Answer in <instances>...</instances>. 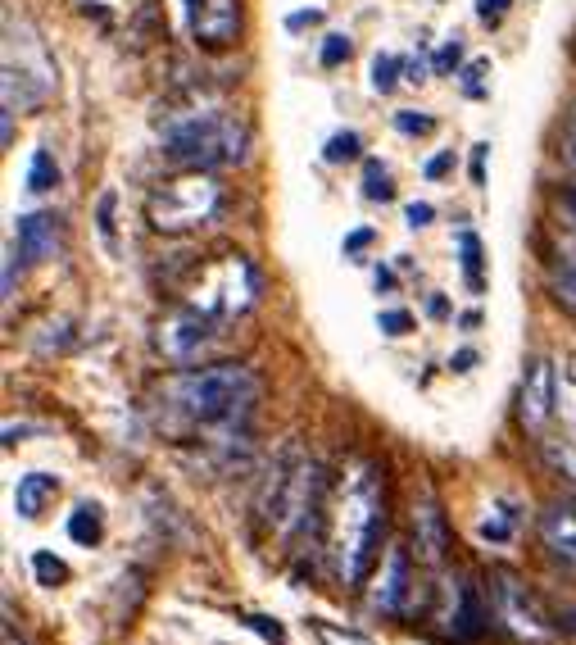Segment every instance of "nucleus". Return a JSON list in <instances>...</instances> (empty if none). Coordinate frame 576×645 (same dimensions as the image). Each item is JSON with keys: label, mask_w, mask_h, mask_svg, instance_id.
<instances>
[{"label": "nucleus", "mask_w": 576, "mask_h": 645, "mask_svg": "<svg viewBox=\"0 0 576 645\" xmlns=\"http://www.w3.org/2000/svg\"><path fill=\"white\" fill-rule=\"evenodd\" d=\"M459 60H463V46H459V37H450L445 46L436 50V60H431V69H436V73H454V64H459Z\"/></svg>", "instance_id": "obj_33"}, {"label": "nucleus", "mask_w": 576, "mask_h": 645, "mask_svg": "<svg viewBox=\"0 0 576 645\" xmlns=\"http://www.w3.org/2000/svg\"><path fill=\"white\" fill-rule=\"evenodd\" d=\"M558 209H563L567 219H576V191H558Z\"/></svg>", "instance_id": "obj_43"}, {"label": "nucleus", "mask_w": 576, "mask_h": 645, "mask_svg": "<svg viewBox=\"0 0 576 645\" xmlns=\"http://www.w3.org/2000/svg\"><path fill=\"white\" fill-rule=\"evenodd\" d=\"M223 328L218 318H209V314H200V309H173V314L159 323V337H155V346H159V355L168 359V364H196L200 355L209 350V341H214V332Z\"/></svg>", "instance_id": "obj_8"}, {"label": "nucleus", "mask_w": 576, "mask_h": 645, "mask_svg": "<svg viewBox=\"0 0 576 645\" xmlns=\"http://www.w3.org/2000/svg\"><path fill=\"white\" fill-rule=\"evenodd\" d=\"M563 159L576 169V114H572V123H567V137H563Z\"/></svg>", "instance_id": "obj_39"}, {"label": "nucleus", "mask_w": 576, "mask_h": 645, "mask_svg": "<svg viewBox=\"0 0 576 645\" xmlns=\"http://www.w3.org/2000/svg\"><path fill=\"white\" fill-rule=\"evenodd\" d=\"M486 73H490V60H472L468 69L459 73V87H463V96H472V100H481L486 96Z\"/></svg>", "instance_id": "obj_26"}, {"label": "nucleus", "mask_w": 576, "mask_h": 645, "mask_svg": "<svg viewBox=\"0 0 576 645\" xmlns=\"http://www.w3.org/2000/svg\"><path fill=\"white\" fill-rule=\"evenodd\" d=\"M32 573H37L41 586H59L69 577V568H64V559L50 555V550H37V555H32Z\"/></svg>", "instance_id": "obj_22"}, {"label": "nucleus", "mask_w": 576, "mask_h": 645, "mask_svg": "<svg viewBox=\"0 0 576 645\" xmlns=\"http://www.w3.org/2000/svg\"><path fill=\"white\" fill-rule=\"evenodd\" d=\"M363 196H368V200H381V205H386V200L395 196L391 173L381 169L377 159H368V164H363Z\"/></svg>", "instance_id": "obj_19"}, {"label": "nucleus", "mask_w": 576, "mask_h": 645, "mask_svg": "<svg viewBox=\"0 0 576 645\" xmlns=\"http://www.w3.org/2000/svg\"><path fill=\"white\" fill-rule=\"evenodd\" d=\"M359 146H363L359 132H336L323 155H327V164H345V159H359Z\"/></svg>", "instance_id": "obj_25"}, {"label": "nucleus", "mask_w": 576, "mask_h": 645, "mask_svg": "<svg viewBox=\"0 0 576 645\" xmlns=\"http://www.w3.org/2000/svg\"><path fill=\"white\" fill-rule=\"evenodd\" d=\"M450 150H445V155H436V159H431V164H427V178H440V173H445V169H450Z\"/></svg>", "instance_id": "obj_42"}, {"label": "nucleus", "mask_w": 576, "mask_h": 645, "mask_svg": "<svg viewBox=\"0 0 576 645\" xmlns=\"http://www.w3.org/2000/svg\"><path fill=\"white\" fill-rule=\"evenodd\" d=\"M259 287H264V282H259V268H254L250 259L245 255H223L196 278L186 305L200 309V314H209V318H218V323H232V318H241L245 309H254Z\"/></svg>", "instance_id": "obj_5"}, {"label": "nucleus", "mask_w": 576, "mask_h": 645, "mask_svg": "<svg viewBox=\"0 0 576 645\" xmlns=\"http://www.w3.org/2000/svg\"><path fill=\"white\" fill-rule=\"evenodd\" d=\"M282 536H304L323 518V468L300 459L291 473L273 482V505H264Z\"/></svg>", "instance_id": "obj_6"}, {"label": "nucleus", "mask_w": 576, "mask_h": 645, "mask_svg": "<svg viewBox=\"0 0 576 645\" xmlns=\"http://www.w3.org/2000/svg\"><path fill=\"white\" fill-rule=\"evenodd\" d=\"M318 19H323V14H318V10H309V14H291V19H286V23H291V28H304V23H318Z\"/></svg>", "instance_id": "obj_44"}, {"label": "nucleus", "mask_w": 576, "mask_h": 645, "mask_svg": "<svg viewBox=\"0 0 576 645\" xmlns=\"http://www.w3.org/2000/svg\"><path fill=\"white\" fill-rule=\"evenodd\" d=\"M164 396L191 427H232L250 418L259 400V378L241 364H209L173 378Z\"/></svg>", "instance_id": "obj_2"}, {"label": "nucleus", "mask_w": 576, "mask_h": 645, "mask_svg": "<svg viewBox=\"0 0 576 645\" xmlns=\"http://www.w3.org/2000/svg\"><path fill=\"white\" fill-rule=\"evenodd\" d=\"M404 219H409V228H427V223L436 219V209H431L427 200H413V205H404Z\"/></svg>", "instance_id": "obj_34"}, {"label": "nucleus", "mask_w": 576, "mask_h": 645, "mask_svg": "<svg viewBox=\"0 0 576 645\" xmlns=\"http://www.w3.org/2000/svg\"><path fill=\"white\" fill-rule=\"evenodd\" d=\"M100 532H105V523H100V509L96 505H78L69 514V536L78 541V546H96Z\"/></svg>", "instance_id": "obj_18"}, {"label": "nucleus", "mask_w": 576, "mask_h": 645, "mask_svg": "<svg viewBox=\"0 0 576 645\" xmlns=\"http://www.w3.org/2000/svg\"><path fill=\"white\" fill-rule=\"evenodd\" d=\"M350 37H345V32H332V37L323 41V69H336V64H345L350 60Z\"/></svg>", "instance_id": "obj_29"}, {"label": "nucleus", "mask_w": 576, "mask_h": 645, "mask_svg": "<svg viewBox=\"0 0 576 645\" xmlns=\"http://www.w3.org/2000/svg\"><path fill=\"white\" fill-rule=\"evenodd\" d=\"M241 32V0H191V37L209 50H223Z\"/></svg>", "instance_id": "obj_11"}, {"label": "nucleus", "mask_w": 576, "mask_h": 645, "mask_svg": "<svg viewBox=\"0 0 576 645\" xmlns=\"http://www.w3.org/2000/svg\"><path fill=\"white\" fill-rule=\"evenodd\" d=\"M59 250V219L55 214H23L19 219V255L41 264V259H55Z\"/></svg>", "instance_id": "obj_15"}, {"label": "nucleus", "mask_w": 576, "mask_h": 645, "mask_svg": "<svg viewBox=\"0 0 576 645\" xmlns=\"http://www.w3.org/2000/svg\"><path fill=\"white\" fill-rule=\"evenodd\" d=\"M567 378H572V387H576V355L567 359Z\"/></svg>", "instance_id": "obj_46"}, {"label": "nucleus", "mask_w": 576, "mask_h": 645, "mask_svg": "<svg viewBox=\"0 0 576 645\" xmlns=\"http://www.w3.org/2000/svg\"><path fill=\"white\" fill-rule=\"evenodd\" d=\"M313 636L323 645H372L368 636H359V632H350V627H336V623H323V618H313Z\"/></svg>", "instance_id": "obj_21"}, {"label": "nucleus", "mask_w": 576, "mask_h": 645, "mask_svg": "<svg viewBox=\"0 0 576 645\" xmlns=\"http://www.w3.org/2000/svg\"><path fill=\"white\" fill-rule=\"evenodd\" d=\"M223 209V182L209 169H182L177 178L159 182L146 200V219L155 232L164 237H182V232H196Z\"/></svg>", "instance_id": "obj_4"}, {"label": "nucleus", "mask_w": 576, "mask_h": 645, "mask_svg": "<svg viewBox=\"0 0 576 645\" xmlns=\"http://www.w3.org/2000/svg\"><path fill=\"white\" fill-rule=\"evenodd\" d=\"M404 69H409V82H422V73H427V64H422V60H413V64H404Z\"/></svg>", "instance_id": "obj_45"}, {"label": "nucleus", "mask_w": 576, "mask_h": 645, "mask_svg": "<svg viewBox=\"0 0 576 645\" xmlns=\"http://www.w3.org/2000/svg\"><path fill=\"white\" fill-rule=\"evenodd\" d=\"M55 496H59V477L28 473V477H19V487H14V509H19V518H41V509Z\"/></svg>", "instance_id": "obj_16"}, {"label": "nucleus", "mask_w": 576, "mask_h": 645, "mask_svg": "<svg viewBox=\"0 0 576 645\" xmlns=\"http://www.w3.org/2000/svg\"><path fill=\"white\" fill-rule=\"evenodd\" d=\"M409 591H413L409 555H404V550H391V555H386V577H381V586L372 591V609L400 618L404 609H409Z\"/></svg>", "instance_id": "obj_14"}, {"label": "nucleus", "mask_w": 576, "mask_h": 645, "mask_svg": "<svg viewBox=\"0 0 576 645\" xmlns=\"http://www.w3.org/2000/svg\"><path fill=\"white\" fill-rule=\"evenodd\" d=\"M55 178H59V169H55V159H50V150H37V155H32V169H28V187L32 191H50L55 187Z\"/></svg>", "instance_id": "obj_23"}, {"label": "nucleus", "mask_w": 576, "mask_h": 645, "mask_svg": "<svg viewBox=\"0 0 576 645\" xmlns=\"http://www.w3.org/2000/svg\"><path fill=\"white\" fill-rule=\"evenodd\" d=\"M96 219H100V232H105V241H109V232H114V191H105V196H100Z\"/></svg>", "instance_id": "obj_36"}, {"label": "nucleus", "mask_w": 576, "mask_h": 645, "mask_svg": "<svg viewBox=\"0 0 576 645\" xmlns=\"http://www.w3.org/2000/svg\"><path fill=\"white\" fill-rule=\"evenodd\" d=\"M504 10H508V0H477V19L486 23V28H495V23L504 19Z\"/></svg>", "instance_id": "obj_35"}, {"label": "nucleus", "mask_w": 576, "mask_h": 645, "mask_svg": "<svg viewBox=\"0 0 576 645\" xmlns=\"http://www.w3.org/2000/svg\"><path fill=\"white\" fill-rule=\"evenodd\" d=\"M327 523H332L336 577H341V586H359L377 559L381 536H386V496H381V477L368 459H354L345 468Z\"/></svg>", "instance_id": "obj_1"}, {"label": "nucleus", "mask_w": 576, "mask_h": 645, "mask_svg": "<svg viewBox=\"0 0 576 645\" xmlns=\"http://www.w3.org/2000/svg\"><path fill=\"white\" fill-rule=\"evenodd\" d=\"M14 278H19V255L5 259V300L14 296Z\"/></svg>", "instance_id": "obj_40"}, {"label": "nucleus", "mask_w": 576, "mask_h": 645, "mask_svg": "<svg viewBox=\"0 0 576 645\" xmlns=\"http://www.w3.org/2000/svg\"><path fill=\"white\" fill-rule=\"evenodd\" d=\"M554 300L576 314V268H563V273L554 278Z\"/></svg>", "instance_id": "obj_31"}, {"label": "nucleus", "mask_w": 576, "mask_h": 645, "mask_svg": "<svg viewBox=\"0 0 576 645\" xmlns=\"http://www.w3.org/2000/svg\"><path fill=\"white\" fill-rule=\"evenodd\" d=\"M372 241V228H359V232H350V237H345V255H359L363 246H368Z\"/></svg>", "instance_id": "obj_38"}, {"label": "nucleus", "mask_w": 576, "mask_h": 645, "mask_svg": "<svg viewBox=\"0 0 576 645\" xmlns=\"http://www.w3.org/2000/svg\"><path fill=\"white\" fill-rule=\"evenodd\" d=\"M481 241H477V232H468L463 228L459 232V264H463V282H468V291H486V268H481Z\"/></svg>", "instance_id": "obj_17"}, {"label": "nucleus", "mask_w": 576, "mask_h": 645, "mask_svg": "<svg viewBox=\"0 0 576 645\" xmlns=\"http://www.w3.org/2000/svg\"><path fill=\"white\" fill-rule=\"evenodd\" d=\"M245 627H250V632H259L264 641H273V645H286V627L277 623V618H259V614H250V618H245Z\"/></svg>", "instance_id": "obj_32"}, {"label": "nucleus", "mask_w": 576, "mask_h": 645, "mask_svg": "<svg viewBox=\"0 0 576 645\" xmlns=\"http://www.w3.org/2000/svg\"><path fill=\"white\" fill-rule=\"evenodd\" d=\"M5 645H23V641H19V636H14V632H10V627H5Z\"/></svg>", "instance_id": "obj_47"}, {"label": "nucleus", "mask_w": 576, "mask_h": 645, "mask_svg": "<svg viewBox=\"0 0 576 645\" xmlns=\"http://www.w3.org/2000/svg\"><path fill=\"white\" fill-rule=\"evenodd\" d=\"M395 128H400L404 137H427V132L436 128V119H431V114H413V110H400V114H395Z\"/></svg>", "instance_id": "obj_28"}, {"label": "nucleus", "mask_w": 576, "mask_h": 645, "mask_svg": "<svg viewBox=\"0 0 576 645\" xmlns=\"http://www.w3.org/2000/svg\"><path fill=\"white\" fill-rule=\"evenodd\" d=\"M481 536H486V541H508V536H513V514H508V505H495V514L481 523Z\"/></svg>", "instance_id": "obj_27"}, {"label": "nucleus", "mask_w": 576, "mask_h": 645, "mask_svg": "<svg viewBox=\"0 0 576 645\" xmlns=\"http://www.w3.org/2000/svg\"><path fill=\"white\" fill-rule=\"evenodd\" d=\"M377 328L386 332V337H404V332L413 328V318L404 314V309H381V314H377Z\"/></svg>", "instance_id": "obj_30"}, {"label": "nucleus", "mask_w": 576, "mask_h": 645, "mask_svg": "<svg viewBox=\"0 0 576 645\" xmlns=\"http://www.w3.org/2000/svg\"><path fill=\"white\" fill-rule=\"evenodd\" d=\"M486 141H481V146H472V182H477V187H481V182H486Z\"/></svg>", "instance_id": "obj_37"}, {"label": "nucleus", "mask_w": 576, "mask_h": 645, "mask_svg": "<svg viewBox=\"0 0 576 645\" xmlns=\"http://www.w3.org/2000/svg\"><path fill=\"white\" fill-rule=\"evenodd\" d=\"M413 546H418L422 564H445L450 555V527H445V514H440V500L431 491H422L413 500Z\"/></svg>", "instance_id": "obj_12"}, {"label": "nucleus", "mask_w": 576, "mask_h": 645, "mask_svg": "<svg viewBox=\"0 0 576 645\" xmlns=\"http://www.w3.org/2000/svg\"><path fill=\"white\" fill-rule=\"evenodd\" d=\"M486 623H490V609L481 605V591L468 577H454V582L445 586V632L468 645L486 632Z\"/></svg>", "instance_id": "obj_10"}, {"label": "nucleus", "mask_w": 576, "mask_h": 645, "mask_svg": "<svg viewBox=\"0 0 576 645\" xmlns=\"http://www.w3.org/2000/svg\"><path fill=\"white\" fill-rule=\"evenodd\" d=\"M472 364H477V350H459V355L450 359V368H459V373H468Z\"/></svg>", "instance_id": "obj_41"}, {"label": "nucleus", "mask_w": 576, "mask_h": 645, "mask_svg": "<svg viewBox=\"0 0 576 645\" xmlns=\"http://www.w3.org/2000/svg\"><path fill=\"white\" fill-rule=\"evenodd\" d=\"M400 69H404V64L395 60V55H377V60H372V91H381V96H386V91H395Z\"/></svg>", "instance_id": "obj_24"}, {"label": "nucleus", "mask_w": 576, "mask_h": 645, "mask_svg": "<svg viewBox=\"0 0 576 645\" xmlns=\"http://www.w3.org/2000/svg\"><path fill=\"white\" fill-rule=\"evenodd\" d=\"M490 614L504 623V632L522 645H545L554 636V623L545 618L540 600L527 591L518 573H508V568H490Z\"/></svg>", "instance_id": "obj_7"}, {"label": "nucleus", "mask_w": 576, "mask_h": 645, "mask_svg": "<svg viewBox=\"0 0 576 645\" xmlns=\"http://www.w3.org/2000/svg\"><path fill=\"white\" fill-rule=\"evenodd\" d=\"M540 541L563 568H576V505H549L540 514Z\"/></svg>", "instance_id": "obj_13"}, {"label": "nucleus", "mask_w": 576, "mask_h": 645, "mask_svg": "<svg viewBox=\"0 0 576 645\" xmlns=\"http://www.w3.org/2000/svg\"><path fill=\"white\" fill-rule=\"evenodd\" d=\"M518 418L531 437H545L549 418H554V364L545 355H536L522 368V387H518Z\"/></svg>", "instance_id": "obj_9"}, {"label": "nucleus", "mask_w": 576, "mask_h": 645, "mask_svg": "<svg viewBox=\"0 0 576 645\" xmlns=\"http://www.w3.org/2000/svg\"><path fill=\"white\" fill-rule=\"evenodd\" d=\"M540 455H545L549 464H554L563 477H572V482H576V450L567 446V441H549V437H540Z\"/></svg>", "instance_id": "obj_20"}, {"label": "nucleus", "mask_w": 576, "mask_h": 645, "mask_svg": "<svg viewBox=\"0 0 576 645\" xmlns=\"http://www.w3.org/2000/svg\"><path fill=\"white\" fill-rule=\"evenodd\" d=\"M250 128L223 110H186L164 123V155L177 169H223L241 164Z\"/></svg>", "instance_id": "obj_3"}]
</instances>
